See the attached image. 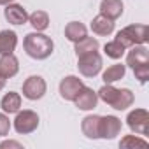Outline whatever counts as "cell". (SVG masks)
Wrapping results in <instances>:
<instances>
[{
    "label": "cell",
    "instance_id": "cell-1",
    "mask_svg": "<svg viewBox=\"0 0 149 149\" xmlns=\"http://www.w3.org/2000/svg\"><path fill=\"white\" fill-rule=\"evenodd\" d=\"M23 49L33 60H46L51 56V53L54 49V42L49 35H44L42 32H32V33L25 35Z\"/></svg>",
    "mask_w": 149,
    "mask_h": 149
},
{
    "label": "cell",
    "instance_id": "cell-2",
    "mask_svg": "<svg viewBox=\"0 0 149 149\" xmlns=\"http://www.w3.org/2000/svg\"><path fill=\"white\" fill-rule=\"evenodd\" d=\"M147 39H149V28H147V25H140V23L125 26L114 37V40H118L125 49H128L135 44H146Z\"/></svg>",
    "mask_w": 149,
    "mask_h": 149
},
{
    "label": "cell",
    "instance_id": "cell-3",
    "mask_svg": "<svg viewBox=\"0 0 149 149\" xmlns=\"http://www.w3.org/2000/svg\"><path fill=\"white\" fill-rule=\"evenodd\" d=\"M39 126V114L33 111H18L16 118H14V130L19 135H28L32 132H35Z\"/></svg>",
    "mask_w": 149,
    "mask_h": 149
},
{
    "label": "cell",
    "instance_id": "cell-4",
    "mask_svg": "<svg viewBox=\"0 0 149 149\" xmlns=\"http://www.w3.org/2000/svg\"><path fill=\"white\" fill-rule=\"evenodd\" d=\"M77 68L84 77H95L102 70V56L98 51L90 53V54H83L77 58Z\"/></svg>",
    "mask_w": 149,
    "mask_h": 149
},
{
    "label": "cell",
    "instance_id": "cell-5",
    "mask_svg": "<svg viewBox=\"0 0 149 149\" xmlns=\"http://www.w3.org/2000/svg\"><path fill=\"white\" fill-rule=\"evenodd\" d=\"M47 91V84L40 76H30L23 83V97L28 100H40Z\"/></svg>",
    "mask_w": 149,
    "mask_h": 149
},
{
    "label": "cell",
    "instance_id": "cell-6",
    "mask_svg": "<svg viewBox=\"0 0 149 149\" xmlns=\"http://www.w3.org/2000/svg\"><path fill=\"white\" fill-rule=\"evenodd\" d=\"M126 125L132 132L139 135H147L149 128V112L146 109H133L126 116Z\"/></svg>",
    "mask_w": 149,
    "mask_h": 149
},
{
    "label": "cell",
    "instance_id": "cell-7",
    "mask_svg": "<svg viewBox=\"0 0 149 149\" xmlns=\"http://www.w3.org/2000/svg\"><path fill=\"white\" fill-rule=\"evenodd\" d=\"M83 86H84V83L77 76H67L60 83V97L67 102H74V98L77 97V93L81 91Z\"/></svg>",
    "mask_w": 149,
    "mask_h": 149
},
{
    "label": "cell",
    "instance_id": "cell-8",
    "mask_svg": "<svg viewBox=\"0 0 149 149\" xmlns=\"http://www.w3.org/2000/svg\"><path fill=\"white\" fill-rule=\"evenodd\" d=\"M121 132V119L116 116H100L98 137L105 140H112Z\"/></svg>",
    "mask_w": 149,
    "mask_h": 149
},
{
    "label": "cell",
    "instance_id": "cell-9",
    "mask_svg": "<svg viewBox=\"0 0 149 149\" xmlns=\"http://www.w3.org/2000/svg\"><path fill=\"white\" fill-rule=\"evenodd\" d=\"M74 104L79 111H93L98 104V97H97V91H93L91 88L88 86H83L81 91L77 93V97L74 98Z\"/></svg>",
    "mask_w": 149,
    "mask_h": 149
},
{
    "label": "cell",
    "instance_id": "cell-10",
    "mask_svg": "<svg viewBox=\"0 0 149 149\" xmlns=\"http://www.w3.org/2000/svg\"><path fill=\"white\" fill-rule=\"evenodd\" d=\"M4 16L11 25H25L28 21V13L23 6L19 4H7L4 9Z\"/></svg>",
    "mask_w": 149,
    "mask_h": 149
},
{
    "label": "cell",
    "instance_id": "cell-11",
    "mask_svg": "<svg viewBox=\"0 0 149 149\" xmlns=\"http://www.w3.org/2000/svg\"><path fill=\"white\" fill-rule=\"evenodd\" d=\"M128 54H126V65L128 67H139L142 63H149V51L144 44H135L132 47H128Z\"/></svg>",
    "mask_w": 149,
    "mask_h": 149
},
{
    "label": "cell",
    "instance_id": "cell-12",
    "mask_svg": "<svg viewBox=\"0 0 149 149\" xmlns=\"http://www.w3.org/2000/svg\"><path fill=\"white\" fill-rule=\"evenodd\" d=\"M18 72H19V61L14 56V53L0 54V74H2L6 79L14 77Z\"/></svg>",
    "mask_w": 149,
    "mask_h": 149
},
{
    "label": "cell",
    "instance_id": "cell-13",
    "mask_svg": "<svg viewBox=\"0 0 149 149\" xmlns=\"http://www.w3.org/2000/svg\"><path fill=\"white\" fill-rule=\"evenodd\" d=\"M114 25H116L114 19H109L104 14H98L91 21V30H93V33H97L100 37H107L114 32Z\"/></svg>",
    "mask_w": 149,
    "mask_h": 149
},
{
    "label": "cell",
    "instance_id": "cell-14",
    "mask_svg": "<svg viewBox=\"0 0 149 149\" xmlns=\"http://www.w3.org/2000/svg\"><path fill=\"white\" fill-rule=\"evenodd\" d=\"M123 2L121 0H102L100 2V14H104L109 19H118L123 14Z\"/></svg>",
    "mask_w": 149,
    "mask_h": 149
},
{
    "label": "cell",
    "instance_id": "cell-15",
    "mask_svg": "<svg viewBox=\"0 0 149 149\" xmlns=\"http://www.w3.org/2000/svg\"><path fill=\"white\" fill-rule=\"evenodd\" d=\"M0 107L6 114H16L21 109V95L16 91H9L0 100Z\"/></svg>",
    "mask_w": 149,
    "mask_h": 149
},
{
    "label": "cell",
    "instance_id": "cell-16",
    "mask_svg": "<svg viewBox=\"0 0 149 149\" xmlns=\"http://www.w3.org/2000/svg\"><path fill=\"white\" fill-rule=\"evenodd\" d=\"M86 35H88V28L81 21H70V23H67V26H65V37L70 42L76 44L81 39H84Z\"/></svg>",
    "mask_w": 149,
    "mask_h": 149
},
{
    "label": "cell",
    "instance_id": "cell-17",
    "mask_svg": "<svg viewBox=\"0 0 149 149\" xmlns=\"http://www.w3.org/2000/svg\"><path fill=\"white\" fill-rule=\"evenodd\" d=\"M125 74H126V65L123 63H114L111 67H107V70H104L102 74V81L105 84H114L116 81H121L125 77Z\"/></svg>",
    "mask_w": 149,
    "mask_h": 149
},
{
    "label": "cell",
    "instance_id": "cell-18",
    "mask_svg": "<svg viewBox=\"0 0 149 149\" xmlns=\"http://www.w3.org/2000/svg\"><path fill=\"white\" fill-rule=\"evenodd\" d=\"M18 46V35L13 30H2L0 32V54L14 53Z\"/></svg>",
    "mask_w": 149,
    "mask_h": 149
},
{
    "label": "cell",
    "instance_id": "cell-19",
    "mask_svg": "<svg viewBox=\"0 0 149 149\" xmlns=\"http://www.w3.org/2000/svg\"><path fill=\"white\" fill-rule=\"evenodd\" d=\"M133 102H135V97H133L132 90H128V88H121V90H118L116 100L112 102L111 107L116 109V111H126L128 107L133 105Z\"/></svg>",
    "mask_w": 149,
    "mask_h": 149
},
{
    "label": "cell",
    "instance_id": "cell-20",
    "mask_svg": "<svg viewBox=\"0 0 149 149\" xmlns=\"http://www.w3.org/2000/svg\"><path fill=\"white\" fill-rule=\"evenodd\" d=\"M98 125H100V116L97 114H90L81 121V130L84 133V137L88 139H100L98 137Z\"/></svg>",
    "mask_w": 149,
    "mask_h": 149
},
{
    "label": "cell",
    "instance_id": "cell-21",
    "mask_svg": "<svg viewBox=\"0 0 149 149\" xmlns=\"http://www.w3.org/2000/svg\"><path fill=\"white\" fill-rule=\"evenodd\" d=\"M100 49V44H98V40L95 39V37H84V39H81L79 42H76V47H74V51H76V54H77V58L79 56H83V54H90V53H95V51H98Z\"/></svg>",
    "mask_w": 149,
    "mask_h": 149
},
{
    "label": "cell",
    "instance_id": "cell-22",
    "mask_svg": "<svg viewBox=\"0 0 149 149\" xmlns=\"http://www.w3.org/2000/svg\"><path fill=\"white\" fill-rule=\"evenodd\" d=\"M28 23L32 25V28L35 32H44L49 26V14L46 11H35V13L28 14Z\"/></svg>",
    "mask_w": 149,
    "mask_h": 149
},
{
    "label": "cell",
    "instance_id": "cell-23",
    "mask_svg": "<svg viewBox=\"0 0 149 149\" xmlns=\"http://www.w3.org/2000/svg\"><path fill=\"white\" fill-rule=\"evenodd\" d=\"M116 95H118V88H116L114 84H105V83H104V86L97 91L98 100L105 102L107 105H112V102L116 100Z\"/></svg>",
    "mask_w": 149,
    "mask_h": 149
},
{
    "label": "cell",
    "instance_id": "cell-24",
    "mask_svg": "<svg viewBox=\"0 0 149 149\" xmlns=\"http://www.w3.org/2000/svg\"><path fill=\"white\" fill-rule=\"evenodd\" d=\"M125 47L118 42V40H111V42H107L105 46H104V53L109 56V58H112V60H119L123 54H125Z\"/></svg>",
    "mask_w": 149,
    "mask_h": 149
},
{
    "label": "cell",
    "instance_id": "cell-25",
    "mask_svg": "<svg viewBox=\"0 0 149 149\" xmlns=\"http://www.w3.org/2000/svg\"><path fill=\"white\" fill-rule=\"evenodd\" d=\"M149 142L146 139H140V137H135V135H125L121 140H119V147H125V149H130V147H147Z\"/></svg>",
    "mask_w": 149,
    "mask_h": 149
},
{
    "label": "cell",
    "instance_id": "cell-26",
    "mask_svg": "<svg viewBox=\"0 0 149 149\" xmlns=\"http://www.w3.org/2000/svg\"><path fill=\"white\" fill-rule=\"evenodd\" d=\"M133 76L140 84H146L149 81V63H142L139 67H133Z\"/></svg>",
    "mask_w": 149,
    "mask_h": 149
},
{
    "label": "cell",
    "instance_id": "cell-27",
    "mask_svg": "<svg viewBox=\"0 0 149 149\" xmlns=\"http://www.w3.org/2000/svg\"><path fill=\"white\" fill-rule=\"evenodd\" d=\"M11 130V121L6 112H0V137H6Z\"/></svg>",
    "mask_w": 149,
    "mask_h": 149
},
{
    "label": "cell",
    "instance_id": "cell-28",
    "mask_svg": "<svg viewBox=\"0 0 149 149\" xmlns=\"http://www.w3.org/2000/svg\"><path fill=\"white\" fill-rule=\"evenodd\" d=\"M6 147H18V149H21L23 146L19 142H16V140H4V142H0V149H6Z\"/></svg>",
    "mask_w": 149,
    "mask_h": 149
},
{
    "label": "cell",
    "instance_id": "cell-29",
    "mask_svg": "<svg viewBox=\"0 0 149 149\" xmlns=\"http://www.w3.org/2000/svg\"><path fill=\"white\" fill-rule=\"evenodd\" d=\"M6 81H7V79H6V77L2 76V74H0V91L4 90V86H6Z\"/></svg>",
    "mask_w": 149,
    "mask_h": 149
},
{
    "label": "cell",
    "instance_id": "cell-30",
    "mask_svg": "<svg viewBox=\"0 0 149 149\" xmlns=\"http://www.w3.org/2000/svg\"><path fill=\"white\" fill-rule=\"evenodd\" d=\"M14 2V0H0V4H2V6H7V4H13Z\"/></svg>",
    "mask_w": 149,
    "mask_h": 149
}]
</instances>
